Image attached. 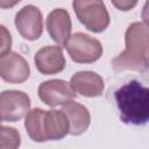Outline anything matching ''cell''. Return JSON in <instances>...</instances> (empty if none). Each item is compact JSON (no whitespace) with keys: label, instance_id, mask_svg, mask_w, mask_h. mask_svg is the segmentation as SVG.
Instances as JSON below:
<instances>
[{"label":"cell","instance_id":"obj_1","mask_svg":"<svg viewBox=\"0 0 149 149\" xmlns=\"http://www.w3.org/2000/svg\"><path fill=\"white\" fill-rule=\"evenodd\" d=\"M125 50L112 61L114 71H147L149 45V28L147 22L130 23L125 34Z\"/></svg>","mask_w":149,"mask_h":149},{"label":"cell","instance_id":"obj_2","mask_svg":"<svg viewBox=\"0 0 149 149\" xmlns=\"http://www.w3.org/2000/svg\"><path fill=\"white\" fill-rule=\"evenodd\" d=\"M120 119L128 125H144L149 119V90L139 80H130L114 94Z\"/></svg>","mask_w":149,"mask_h":149},{"label":"cell","instance_id":"obj_3","mask_svg":"<svg viewBox=\"0 0 149 149\" xmlns=\"http://www.w3.org/2000/svg\"><path fill=\"white\" fill-rule=\"evenodd\" d=\"M72 7L81 24L93 33H101L109 26V14L102 1H73Z\"/></svg>","mask_w":149,"mask_h":149},{"label":"cell","instance_id":"obj_4","mask_svg":"<svg viewBox=\"0 0 149 149\" xmlns=\"http://www.w3.org/2000/svg\"><path fill=\"white\" fill-rule=\"evenodd\" d=\"M64 47L71 59L79 64L93 63L102 56L100 41L84 33L72 34Z\"/></svg>","mask_w":149,"mask_h":149},{"label":"cell","instance_id":"obj_5","mask_svg":"<svg viewBox=\"0 0 149 149\" xmlns=\"http://www.w3.org/2000/svg\"><path fill=\"white\" fill-rule=\"evenodd\" d=\"M30 111V98L23 91L6 90L0 93V122H16Z\"/></svg>","mask_w":149,"mask_h":149},{"label":"cell","instance_id":"obj_6","mask_svg":"<svg viewBox=\"0 0 149 149\" xmlns=\"http://www.w3.org/2000/svg\"><path fill=\"white\" fill-rule=\"evenodd\" d=\"M37 94L42 102L50 107L64 106L76 99V92L70 83L63 79H50L42 81L38 86Z\"/></svg>","mask_w":149,"mask_h":149},{"label":"cell","instance_id":"obj_7","mask_svg":"<svg viewBox=\"0 0 149 149\" xmlns=\"http://www.w3.org/2000/svg\"><path fill=\"white\" fill-rule=\"evenodd\" d=\"M14 22L16 30L23 38L28 41H35L41 37L43 31V16L36 6H23L16 13Z\"/></svg>","mask_w":149,"mask_h":149},{"label":"cell","instance_id":"obj_8","mask_svg":"<svg viewBox=\"0 0 149 149\" xmlns=\"http://www.w3.org/2000/svg\"><path fill=\"white\" fill-rule=\"evenodd\" d=\"M30 74L28 62L17 52L9 51L0 57V78L9 84L24 83Z\"/></svg>","mask_w":149,"mask_h":149},{"label":"cell","instance_id":"obj_9","mask_svg":"<svg viewBox=\"0 0 149 149\" xmlns=\"http://www.w3.org/2000/svg\"><path fill=\"white\" fill-rule=\"evenodd\" d=\"M36 69L42 74H56L65 69V57L59 45H47L37 50L34 56Z\"/></svg>","mask_w":149,"mask_h":149},{"label":"cell","instance_id":"obj_10","mask_svg":"<svg viewBox=\"0 0 149 149\" xmlns=\"http://www.w3.org/2000/svg\"><path fill=\"white\" fill-rule=\"evenodd\" d=\"M45 26L52 41H55L59 47H64L71 36L72 29L71 17L68 10L64 8L52 9L47 16Z\"/></svg>","mask_w":149,"mask_h":149},{"label":"cell","instance_id":"obj_11","mask_svg":"<svg viewBox=\"0 0 149 149\" xmlns=\"http://www.w3.org/2000/svg\"><path fill=\"white\" fill-rule=\"evenodd\" d=\"M70 85L74 92L87 98L101 95L105 88L102 77L93 71H79L74 73L71 77Z\"/></svg>","mask_w":149,"mask_h":149},{"label":"cell","instance_id":"obj_12","mask_svg":"<svg viewBox=\"0 0 149 149\" xmlns=\"http://www.w3.org/2000/svg\"><path fill=\"white\" fill-rule=\"evenodd\" d=\"M70 130L68 116L62 109L44 111L43 133L47 141H58L64 139Z\"/></svg>","mask_w":149,"mask_h":149},{"label":"cell","instance_id":"obj_13","mask_svg":"<svg viewBox=\"0 0 149 149\" xmlns=\"http://www.w3.org/2000/svg\"><path fill=\"white\" fill-rule=\"evenodd\" d=\"M62 111L65 113L69 120V134L78 136L87 130L91 123V114L86 106L79 102L70 101L62 106Z\"/></svg>","mask_w":149,"mask_h":149},{"label":"cell","instance_id":"obj_14","mask_svg":"<svg viewBox=\"0 0 149 149\" xmlns=\"http://www.w3.org/2000/svg\"><path fill=\"white\" fill-rule=\"evenodd\" d=\"M43 115L44 109L34 108L27 113L24 116V127L29 137L35 142H45V136L43 133Z\"/></svg>","mask_w":149,"mask_h":149},{"label":"cell","instance_id":"obj_15","mask_svg":"<svg viewBox=\"0 0 149 149\" xmlns=\"http://www.w3.org/2000/svg\"><path fill=\"white\" fill-rule=\"evenodd\" d=\"M21 135L16 128L0 125V149H19Z\"/></svg>","mask_w":149,"mask_h":149},{"label":"cell","instance_id":"obj_16","mask_svg":"<svg viewBox=\"0 0 149 149\" xmlns=\"http://www.w3.org/2000/svg\"><path fill=\"white\" fill-rule=\"evenodd\" d=\"M12 35L7 27L0 24V57L8 54L12 48Z\"/></svg>","mask_w":149,"mask_h":149},{"label":"cell","instance_id":"obj_17","mask_svg":"<svg viewBox=\"0 0 149 149\" xmlns=\"http://www.w3.org/2000/svg\"><path fill=\"white\" fill-rule=\"evenodd\" d=\"M112 3L120 10H130L137 5V1H112Z\"/></svg>","mask_w":149,"mask_h":149},{"label":"cell","instance_id":"obj_18","mask_svg":"<svg viewBox=\"0 0 149 149\" xmlns=\"http://www.w3.org/2000/svg\"><path fill=\"white\" fill-rule=\"evenodd\" d=\"M17 3V1L16 2H13V3H7V2H0V7H3V8H6V7H10V6H14V5H16Z\"/></svg>","mask_w":149,"mask_h":149}]
</instances>
